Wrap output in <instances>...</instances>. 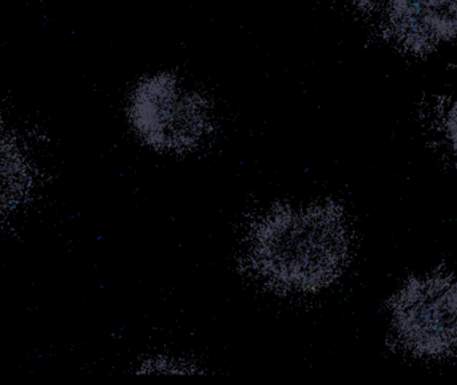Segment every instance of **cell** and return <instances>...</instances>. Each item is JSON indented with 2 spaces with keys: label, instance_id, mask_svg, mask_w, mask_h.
<instances>
[{
  "label": "cell",
  "instance_id": "1",
  "mask_svg": "<svg viewBox=\"0 0 457 385\" xmlns=\"http://www.w3.org/2000/svg\"><path fill=\"white\" fill-rule=\"evenodd\" d=\"M389 324L407 354L423 359L457 354V277L426 273L408 279L392 297Z\"/></svg>",
  "mask_w": 457,
  "mask_h": 385
},
{
  "label": "cell",
  "instance_id": "2",
  "mask_svg": "<svg viewBox=\"0 0 457 385\" xmlns=\"http://www.w3.org/2000/svg\"><path fill=\"white\" fill-rule=\"evenodd\" d=\"M129 118L145 144L166 152L198 146L211 131L208 101L168 72L145 78L134 88Z\"/></svg>",
  "mask_w": 457,
  "mask_h": 385
},
{
  "label": "cell",
  "instance_id": "4",
  "mask_svg": "<svg viewBox=\"0 0 457 385\" xmlns=\"http://www.w3.org/2000/svg\"><path fill=\"white\" fill-rule=\"evenodd\" d=\"M445 130L448 146H450L451 152H453L457 158V105L451 110L450 114H448L447 121H445Z\"/></svg>",
  "mask_w": 457,
  "mask_h": 385
},
{
  "label": "cell",
  "instance_id": "3",
  "mask_svg": "<svg viewBox=\"0 0 457 385\" xmlns=\"http://www.w3.org/2000/svg\"><path fill=\"white\" fill-rule=\"evenodd\" d=\"M391 24L403 43L429 50L457 38V0H392Z\"/></svg>",
  "mask_w": 457,
  "mask_h": 385
},
{
  "label": "cell",
  "instance_id": "5",
  "mask_svg": "<svg viewBox=\"0 0 457 385\" xmlns=\"http://www.w3.org/2000/svg\"><path fill=\"white\" fill-rule=\"evenodd\" d=\"M354 2L368 3V2H372V0H354Z\"/></svg>",
  "mask_w": 457,
  "mask_h": 385
}]
</instances>
